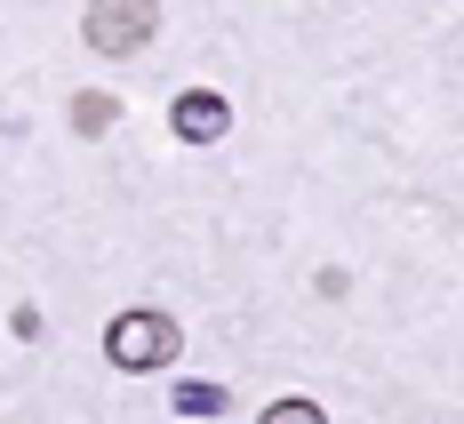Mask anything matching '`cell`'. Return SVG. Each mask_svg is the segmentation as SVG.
Segmentation results:
<instances>
[{
  "label": "cell",
  "mask_w": 464,
  "mask_h": 424,
  "mask_svg": "<svg viewBox=\"0 0 464 424\" xmlns=\"http://www.w3.org/2000/svg\"><path fill=\"white\" fill-rule=\"evenodd\" d=\"M112 120H121V96H104V89L72 96V129L81 137H112Z\"/></svg>",
  "instance_id": "4"
},
{
  "label": "cell",
  "mask_w": 464,
  "mask_h": 424,
  "mask_svg": "<svg viewBox=\"0 0 464 424\" xmlns=\"http://www.w3.org/2000/svg\"><path fill=\"white\" fill-rule=\"evenodd\" d=\"M225 384H177V417H225Z\"/></svg>",
  "instance_id": "5"
},
{
  "label": "cell",
  "mask_w": 464,
  "mask_h": 424,
  "mask_svg": "<svg viewBox=\"0 0 464 424\" xmlns=\"http://www.w3.org/2000/svg\"><path fill=\"white\" fill-rule=\"evenodd\" d=\"M160 33V0H89L81 41L96 56H144V41Z\"/></svg>",
  "instance_id": "2"
},
{
  "label": "cell",
  "mask_w": 464,
  "mask_h": 424,
  "mask_svg": "<svg viewBox=\"0 0 464 424\" xmlns=\"http://www.w3.org/2000/svg\"><path fill=\"white\" fill-rule=\"evenodd\" d=\"M169 129H177L185 144H217L232 129V104L217 89H185V96H177V112H169Z\"/></svg>",
  "instance_id": "3"
},
{
  "label": "cell",
  "mask_w": 464,
  "mask_h": 424,
  "mask_svg": "<svg viewBox=\"0 0 464 424\" xmlns=\"http://www.w3.org/2000/svg\"><path fill=\"white\" fill-rule=\"evenodd\" d=\"M177 352H185V329H177L169 313H121V321L104 329V361H112L121 377H160Z\"/></svg>",
  "instance_id": "1"
},
{
  "label": "cell",
  "mask_w": 464,
  "mask_h": 424,
  "mask_svg": "<svg viewBox=\"0 0 464 424\" xmlns=\"http://www.w3.org/2000/svg\"><path fill=\"white\" fill-rule=\"evenodd\" d=\"M256 424H328V417H321V400H273Z\"/></svg>",
  "instance_id": "6"
}]
</instances>
